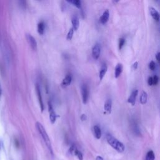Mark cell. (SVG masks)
Segmentation results:
<instances>
[{
    "label": "cell",
    "instance_id": "7c38bea8",
    "mask_svg": "<svg viewBox=\"0 0 160 160\" xmlns=\"http://www.w3.org/2000/svg\"><path fill=\"white\" fill-rule=\"evenodd\" d=\"M71 81H72V77L71 75L68 74L63 79H62V81L61 82V86L62 88H66V86H69L71 82Z\"/></svg>",
    "mask_w": 160,
    "mask_h": 160
},
{
    "label": "cell",
    "instance_id": "cb8c5ba5",
    "mask_svg": "<svg viewBox=\"0 0 160 160\" xmlns=\"http://www.w3.org/2000/svg\"><path fill=\"white\" fill-rule=\"evenodd\" d=\"M149 68L151 70H152V71L155 69V68H156V64H155V62L153 61H151L149 62Z\"/></svg>",
    "mask_w": 160,
    "mask_h": 160
},
{
    "label": "cell",
    "instance_id": "ffe728a7",
    "mask_svg": "<svg viewBox=\"0 0 160 160\" xmlns=\"http://www.w3.org/2000/svg\"><path fill=\"white\" fill-rule=\"evenodd\" d=\"M155 156L154 152L152 150L149 151L146 156V160H154Z\"/></svg>",
    "mask_w": 160,
    "mask_h": 160
},
{
    "label": "cell",
    "instance_id": "4dcf8cb0",
    "mask_svg": "<svg viewBox=\"0 0 160 160\" xmlns=\"http://www.w3.org/2000/svg\"><path fill=\"white\" fill-rule=\"evenodd\" d=\"M1 94H2V88H1V83H0V98H1Z\"/></svg>",
    "mask_w": 160,
    "mask_h": 160
},
{
    "label": "cell",
    "instance_id": "5bb4252c",
    "mask_svg": "<svg viewBox=\"0 0 160 160\" xmlns=\"http://www.w3.org/2000/svg\"><path fill=\"white\" fill-rule=\"evenodd\" d=\"M72 29H74V31H76L78 30L79 26V18L77 16H74L72 18Z\"/></svg>",
    "mask_w": 160,
    "mask_h": 160
},
{
    "label": "cell",
    "instance_id": "f1b7e54d",
    "mask_svg": "<svg viewBox=\"0 0 160 160\" xmlns=\"http://www.w3.org/2000/svg\"><path fill=\"white\" fill-rule=\"evenodd\" d=\"M138 62L137 61H136L134 64H133V68L134 69H136L138 68Z\"/></svg>",
    "mask_w": 160,
    "mask_h": 160
},
{
    "label": "cell",
    "instance_id": "83f0119b",
    "mask_svg": "<svg viewBox=\"0 0 160 160\" xmlns=\"http://www.w3.org/2000/svg\"><path fill=\"white\" fill-rule=\"evenodd\" d=\"M159 54H160V53L159 52H158L156 54V59L158 60V62H159V56H160Z\"/></svg>",
    "mask_w": 160,
    "mask_h": 160
},
{
    "label": "cell",
    "instance_id": "e0dca14e",
    "mask_svg": "<svg viewBox=\"0 0 160 160\" xmlns=\"http://www.w3.org/2000/svg\"><path fill=\"white\" fill-rule=\"evenodd\" d=\"M148 99V94L146 91H142L140 97V102L142 104H144L146 103Z\"/></svg>",
    "mask_w": 160,
    "mask_h": 160
},
{
    "label": "cell",
    "instance_id": "52a82bcc",
    "mask_svg": "<svg viewBox=\"0 0 160 160\" xmlns=\"http://www.w3.org/2000/svg\"><path fill=\"white\" fill-rule=\"evenodd\" d=\"M101 52V48L98 43H96L94 45V46L92 48V54L93 58L95 59H97L99 58V55Z\"/></svg>",
    "mask_w": 160,
    "mask_h": 160
},
{
    "label": "cell",
    "instance_id": "ac0fdd59",
    "mask_svg": "<svg viewBox=\"0 0 160 160\" xmlns=\"http://www.w3.org/2000/svg\"><path fill=\"white\" fill-rule=\"evenodd\" d=\"M44 23L42 21H41L40 22L38 23V32H39V34H43L44 31Z\"/></svg>",
    "mask_w": 160,
    "mask_h": 160
},
{
    "label": "cell",
    "instance_id": "3957f363",
    "mask_svg": "<svg viewBox=\"0 0 160 160\" xmlns=\"http://www.w3.org/2000/svg\"><path fill=\"white\" fill-rule=\"evenodd\" d=\"M81 93L82 98V102L86 104L88 102L89 98V88L86 84H82L81 87Z\"/></svg>",
    "mask_w": 160,
    "mask_h": 160
},
{
    "label": "cell",
    "instance_id": "9c48e42d",
    "mask_svg": "<svg viewBox=\"0 0 160 160\" xmlns=\"http://www.w3.org/2000/svg\"><path fill=\"white\" fill-rule=\"evenodd\" d=\"M149 11H150V14H151L152 18L155 21L158 22L159 20V14L158 11L155 8H154L153 7H150L149 8Z\"/></svg>",
    "mask_w": 160,
    "mask_h": 160
},
{
    "label": "cell",
    "instance_id": "603a6c76",
    "mask_svg": "<svg viewBox=\"0 0 160 160\" xmlns=\"http://www.w3.org/2000/svg\"><path fill=\"white\" fill-rule=\"evenodd\" d=\"M124 43H125V39H124V38H119V44H118V45H119V49H122V46H124Z\"/></svg>",
    "mask_w": 160,
    "mask_h": 160
},
{
    "label": "cell",
    "instance_id": "8fae6325",
    "mask_svg": "<svg viewBox=\"0 0 160 160\" xmlns=\"http://www.w3.org/2000/svg\"><path fill=\"white\" fill-rule=\"evenodd\" d=\"M104 109L109 114L112 110V101L111 99H108L104 105Z\"/></svg>",
    "mask_w": 160,
    "mask_h": 160
},
{
    "label": "cell",
    "instance_id": "2e32d148",
    "mask_svg": "<svg viewBox=\"0 0 160 160\" xmlns=\"http://www.w3.org/2000/svg\"><path fill=\"white\" fill-rule=\"evenodd\" d=\"M93 132H94V135L95 136V138L98 139H100L101 137V130L100 129V128L97 126L95 125L93 127Z\"/></svg>",
    "mask_w": 160,
    "mask_h": 160
},
{
    "label": "cell",
    "instance_id": "484cf974",
    "mask_svg": "<svg viewBox=\"0 0 160 160\" xmlns=\"http://www.w3.org/2000/svg\"><path fill=\"white\" fill-rule=\"evenodd\" d=\"M148 84L149 86H152V77L150 76V77L148 78Z\"/></svg>",
    "mask_w": 160,
    "mask_h": 160
},
{
    "label": "cell",
    "instance_id": "8992f818",
    "mask_svg": "<svg viewBox=\"0 0 160 160\" xmlns=\"http://www.w3.org/2000/svg\"><path fill=\"white\" fill-rule=\"evenodd\" d=\"M36 92H37V95H38V98L40 108H41V111L42 112L44 111V104H43V101H42V96H41V92L40 87L38 84H36Z\"/></svg>",
    "mask_w": 160,
    "mask_h": 160
},
{
    "label": "cell",
    "instance_id": "6da1fadb",
    "mask_svg": "<svg viewBox=\"0 0 160 160\" xmlns=\"http://www.w3.org/2000/svg\"><path fill=\"white\" fill-rule=\"evenodd\" d=\"M36 127L39 132V133L40 134V135L41 136L44 143L46 144V146H47L49 151L50 152V153L53 155V151H52V146H51V141L50 139L48 136V133L46 132V131L45 130L44 128L43 127V126L42 125L41 123H40L39 122H36Z\"/></svg>",
    "mask_w": 160,
    "mask_h": 160
},
{
    "label": "cell",
    "instance_id": "4316f807",
    "mask_svg": "<svg viewBox=\"0 0 160 160\" xmlns=\"http://www.w3.org/2000/svg\"><path fill=\"white\" fill-rule=\"evenodd\" d=\"M86 118H87L86 115L84 114H82L81 115V119L82 121H86Z\"/></svg>",
    "mask_w": 160,
    "mask_h": 160
},
{
    "label": "cell",
    "instance_id": "ba28073f",
    "mask_svg": "<svg viewBox=\"0 0 160 160\" xmlns=\"http://www.w3.org/2000/svg\"><path fill=\"white\" fill-rule=\"evenodd\" d=\"M138 93V89H134L132 91L131 94H130V96H129L128 99V102L130 104H131L132 105H134L135 102H136V99L137 97Z\"/></svg>",
    "mask_w": 160,
    "mask_h": 160
},
{
    "label": "cell",
    "instance_id": "277c9868",
    "mask_svg": "<svg viewBox=\"0 0 160 160\" xmlns=\"http://www.w3.org/2000/svg\"><path fill=\"white\" fill-rule=\"evenodd\" d=\"M48 111L49 113V119L52 124H54L56 122L57 115L52 108V104L50 101L48 102Z\"/></svg>",
    "mask_w": 160,
    "mask_h": 160
},
{
    "label": "cell",
    "instance_id": "d4e9b609",
    "mask_svg": "<svg viewBox=\"0 0 160 160\" xmlns=\"http://www.w3.org/2000/svg\"><path fill=\"white\" fill-rule=\"evenodd\" d=\"M158 81H159L158 77L156 75H154L152 77V84L156 85L158 84Z\"/></svg>",
    "mask_w": 160,
    "mask_h": 160
},
{
    "label": "cell",
    "instance_id": "5b68a950",
    "mask_svg": "<svg viewBox=\"0 0 160 160\" xmlns=\"http://www.w3.org/2000/svg\"><path fill=\"white\" fill-rule=\"evenodd\" d=\"M26 37L27 41H28V43L29 44L30 46L31 47V48L33 50L36 51L37 49V42H36L35 38L30 34H26Z\"/></svg>",
    "mask_w": 160,
    "mask_h": 160
},
{
    "label": "cell",
    "instance_id": "4fadbf2b",
    "mask_svg": "<svg viewBox=\"0 0 160 160\" xmlns=\"http://www.w3.org/2000/svg\"><path fill=\"white\" fill-rule=\"evenodd\" d=\"M122 64L121 63H118L116 68H115V70H114V76L116 78H118V77L120 76L122 71Z\"/></svg>",
    "mask_w": 160,
    "mask_h": 160
},
{
    "label": "cell",
    "instance_id": "d6986e66",
    "mask_svg": "<svg viewBox=\"0 0 160 160\" xmlns=\"http://www.w3.org/2000/svg\"><path fill=\"white\" fill-rule=\"evenodd\" d=\"M72 154L75 155L79 160H82L83 159V156H82V154L81 153V151H79L78 149L75 148L73 152H72Z\"/></svg>",
    "mask_w": 160,
    "mask_h": 160
},
{
    "label": "cell",
    "instance_id": "7402d4cb",
    "mask_svg": "<svg viewBox=\"0 0 160 160\" xmlns=\"http://www.w3.org/2000/svg\"><path fill=\"white\" fill-rule=\"evenodd\" d=\"M73 33H74V29H72V28H70L68 34H67V37H66V39L67 40H71L72 38V36H73Z\"/></svg>",
    "mask_w": 160,
    "mask_h": 160
},
{
    "label": "cell",
    "instance_id": "f546056e",
    "mask_svg": "<svg viewBox=\"0 0 160 160\" xmlns=\"http://www.w3.org/2000/svg\"><path fill=\"white\" fill-rule=\"evenodd\" d=\"M96 160H103V158L101 156H98L96 158Z\"/></svg>",
    "mask_w": 160,
    "mask_h": 160
},
{
    "label": "cell",
    "instance_id": "44dd1931",
    "mask_svg": "<svg viewBox=\"0 0 160 160\" xmlns=\"http://www.w3.org/2000/svg\"><path fill=\"white\" fill-rule=\"evenodd\" d=\"M69 3L72 4L75 6H76L78 8H81V2L79 0H72V1H68Z\"/></svg>",
    "mask_w": 160,
    "mask_h": 160
},
{
    "label": "cell",
    "instance_id": "7a4b0ae2",
    "mask_svg": "<svg viewBox=\"0 0 160 160\" xmlns=\"http://www.w3.org/2000/svg\"><path fill=\"white\" fill-rule=\"evenodd\" d=\"M106 140L108 144L110 146H111L114 149H116L118 152H122L124 151L125 147L124 144L112 135L108 134L106 135Z\"/></svg>",
    "mask_w": 160,
    "mask_h": 160
},
{
    "label": "cell",
    "instance_id": "30bf717a",
    "mask_svg": "<svg viewBox=\"0 0 160 160\" xmlns=\"http://www.w3.org/2000/svg\"><path fill=\"white\" fill-rule=\"evenodd\" d=\"M109 12L108 9H106L103 13L102 15L101 16V18H99L100 22L102 24H105L108 22V19H109Z\"/></svg>",
    "mask_w": 160,
    "mask_h": 160
},
{
    "label": "cell",
    "instance_id": "9a60e30c",
    "mask_svg": "<svg viewBox=\"0 0 160 160\" xmlns=\"http://www.w3.org/2000/svg\"><path fill=\"white\" fill-rule=\"evenodd\" d=\"M108 69V67L106 66V64H103L101 68V69L99 71V80L101 81L102 79V78H104L105 74L106 73Z\"/></svg>",
    "mask_w": 160,
    "mask_h": 160
}]
</instances>
